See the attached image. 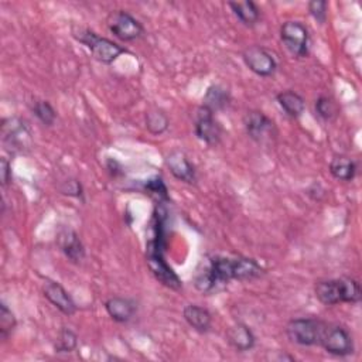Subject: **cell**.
I'll return each mask as SVG.
<instances>
[{
  "instance_id": "obj_1",
  "label": "cell",
  "mask_w": 362,
  "mask_h": 362,
  "mask_svg": "<svg viewBox=\"0 0 362 362\" xmlns=\"http://www.w3.org/2000/svg\"><path fill=\"white\" fill-rule=\"evenodd\" d=\"M72 35L92 53L95 60L102 64H112L123 53H128L125 47L114 43L110 39L101 37V35L88 28H74L72 30Z\"/></svg>"
},
{
  "instance_id": "obj_2",
  "label": "cell",
  "mask_w": 362,
  "mask_h": 362,
  "mask_svg": "<svg viewBox=\"0 0 362 362\" xmlns=\"http://www.w3.org/2000/svg\"><path fill=\"white\" fill-rule=\"evenodd\" d=\"M163 238L162 234H159L155 239L149 241L148 243V265L152 270L153 276L166 287L173 288V291H180L181 288V280L175 275V272L167 265L163 257Z\"/></svg>"
},
{
  "instance_id": "obj_3",
  "label": "cell",
  "mask_w": 362,
  "mask_h": 362,
  "mask_svg": "<svg viewBox=\"0 0 362 362\" xmlns=\"http://www.w3.org/2000/svg\"><path fill=\"white\" fill-rule=\"evenodd\" d=\"M325 322L317 318H295L288 321L286 327V334L292 343L310 347L320 344V338Z\"/></svg>"
},
{
  "instance_id": "obj_4",
  "label": "cell",
  "mask_w": 362,
  "mask_h": 362,
  "mask_svg": "<svg viewBox=\"0 0 362 362\" xmlns=\"http://www.w3.org/2000/svg\"><path fill=\"white\" fill-rule=\"evenodd\" d=\"M325 351L336 356H347L354 352V341L350 331L341 325L325 322L320 344Z\"/></svg>"
},
{
  "instance_id": "obj_5",
  "label": "cell",
  "mask_w": 362,
  "mask_h": 362,
  "mask_svg": "<svg viewBox=\"0 0 362 362\" xmlns=\"http://www.w3.org/2000/svg\"><path fill=\"white\" fill-rule=\"evenodd\" d=\"M280 39L284 47L296 58L309 55V30L300 21H286L280 28Z\"/></svg>"
},
{
  "instance_id": "obj_6",
  "label": "cell",
  "mask_w": 362,
  "mask_h": 362,
  "mask_svg": "<svg viewBox=\"0 0 362 362\" xmlns=\"http://www.w3.org/2000/svg\"><path fill=\"white\" fill-rule=\"evenodd\" d=\"M107 27L122 42H133L143 35V26L128 12L117 10L107 17Z\"/></svg>"
},
{
  "instance_id": "obj_7",
  "label": "cell",
  "mask_w": 362,
  "mask_h": 362,
  "mask_svg": "<svg viewBox=\"0 0 362 362\" xmlns=\"http://www.w3.org/2000/svg\"><path fill=\"white\" fill-rule=\"evenodd\" d=\"M2 137L6 146L13 152H24L31 148V133L26 123L17 118L5 119L2 125Z\"/></svg>"
},
{
  "instance_id": "obj_8",
  "label": "cell",
  "mask_w": 362,
  "mask_h": 362,
  "mask_svg": "<svg viewBox=\"0 0 362 362\" xmlns=\"http://www.w3.org/2000/svg\"><path fill=\"white\" fill-rule=\"evenodd\" d=\"M242 57L246 67L259 77H272L277 69V62L275 57L261 46L248 47L243 51Z\"/></svg>"
},
{
  "instance_id": "obj_9",
  "label": "cell",
  "mask_w": 362,
  "mask_h": 362,
  "mask_svg": "<svg viewBox=\"0 0 362 362\" xmlns=\"http://www.w3.org/2000/svg\"><path fill=\"white\" fill-rule=\"evenodd\" d=\"M196 135L200 140L209 144V146H215V144H218L221 141L223 128L220 122L215 119L214 112L209 111L205 106H201L197 110Z\"/></svg>"
},
{
  "instance_id": "obj_10",
  "label": "cell",
  "mask_w": 362,
  "mask_h": 362,
  "mask_svg": "<svg viewBox=\"0 0 362 362\" xmlns=\"http://www.w3.org/2000/svg\"><path fill=\"white\" fill-rule=\"evenodd\" d=\"M245 130L248 136L258 143H265L276 136L275 122L259 111H250L243 119Z\"/></svg>"
},
{
  "instance_id": "obj_11",
  "label": "cell",
  "mask_w": 362,
  "mask_h": 362,
  "mask_svg": "<svg viewBox=\"0 0 362 362\" xmlns=\"http://www.w3.org/2000/svg\"><path fill=\"white\" fill-rule=\"evenodd\" d=\"M43 293L46 299L65 316H72L77 311L76 302L58 282L46 279L43 283Z\"/></svg>"
},
{
  "instance_id": "obj_12",
  "label": "cell",
  "mask_w": 362,
  "mask_h": 362,
  "mask_svg": "<svg viewBox=\"0 0 362 362\" xmlns=\"http://www.w3.org/2000/svg\"><path fill=\"white\" fill-rule=\"evenodd\" d=\"M166 164L177 180L184 181V183H189V184H194L197 181V174H196L194 166L190 163L187 156L181 150H173L167 156Z\"/></svg>"
},
{
  "instance_id": "obj_13",
  "label": "cell",
  "mask_w": 362,
  "mask_h": 362,
  "mask_svg": "<svg viewBox=\"0 0 362 362\" xmlns=\"http://www.w3.org/2000/svg\"><path fill=\"white\" fill-rule=\"evenodd\" d=\"M58 246L62 250L64 255L74 264H80L85 257V249L84 245L76 231L69 228H64L58 234Z\"/></svg>"
},
{
  "instance_id": "obj_14",
  "label": "cell",
  "mask_w": 362,
  "mask_h": 362,
  "mask_svg": "<svg viewBox=\"0 0 362 362\" xmlns=\"http://www.w3.org/2000/svg\"><path fill=\"white\" fill-rule=\"evenodd\" d=\"M227 340L232 348H235L239 352H245L255 347L257 338L253 336L252 330L248 325L238 322L227 331Z\"/></svg>"
},
{
  "instance_id": "obj_15",
  "label": "cell",
  "mask_w": 362,
  "mask_h": 362,
  "mask_svg": "<svg viewBox=\"0 0 362 362\" xmlns=\"http://www.w3.org/2000/svg\"><path fill=\"white\" fill-rule=\"evenodd\" d=\"M265 269L250 258H232V277L234 280H253L264 276Z\"/></svg>"
},
{
  "instance_id": "obj_16",
  "label": "cell",
  "mask_w": 362,
  "mask_h": 362,
  "mask_svg": "<svg viewBox=\"0 0 362 362\" xmlns=\"http://www.w3.org/2000/svg\"><path fill=\"white\" fill-rule=\"evenodd\" d=\"M105 309L115 321L128 322L136 311V304L125 298H111L105 303Z\"/></svg>"
},
{
  "instance_id": "obj_17",
  "label": "cell",
  "mask_w": 362,
  "mask_h": 362,
  "mask_svg": "<svg viewBox=\"0 0 362 362\" xmlns=\"http://www.w3.org/2000/svg\"><path fill=\"white\" fill-rule=\"evenodd\" d=\"M277 102L287 117L293 119L300 118L306 110V101L295 91H284L277 95Z\"/></svg>"
},
{
  "instance_id": "obj_18",
  "label": "cell",
  "mask_w": 362,
  "mask_h": 362,
  "mask_svg": "<svg viewBox=\"0 0 362 362\" xmlns=\"http://www.w3.org/2000/svg\"><path fill=\"white\" fill-rule=\"evenodd\" d=\"M316 298L325 306H336L343 303L338 279L321 280L314 287Z\"/></svg>"
},
{
  "instance_id": "obj_19",
  "label": "cell",
  "mask_w": 362,
  "mask_h": 362,
  "mask_svg": "<svg viewBox=\"0 0 362 362\" xmlns=\"http://www.w3.org/2000/svg\"><path fill=\"white\" fill-rule=\"evenodd\" d=\"M184 318L191 327L198 333H207L211 329L212 317L211 313L197 304H189L184 307Z\"/></svg>"
},
{
  "instance_id": "obj_20",
  "label": "cell",
  "mask_w": 362,
  "mask_h": 362,
  "mask_svg": "<svg viewBox=\"0 0 362 362\" xmlns=\"http://www.w3.org/2000/svg\"><path fill=\"white\" fill-rule=\"evenodd\" d=\"M228 6L232 9L239 21L248 27H253L259 21L261 12L253 2H231Z\"/></svg>"
},
{
  "instance_id": "obj_21",
  "label": "cell",
  "mask_w": 362,
  "mask_h": 362,
  "mask_svg": "<svg viewBox=\"0 0 362 362\" xmlns=\"http://www.w3.org/2000/svg\"><path fill=\"white\" fill-rule=\"evenodd\" d=\"M230 103V92L221 85H211L207 89V94L204 96L202 106L208 107L209 111L216 112L221 111Z\"/></svg>"
},
{
  "instance_id": "obj_22",
  "label": "cell",
  "mask_w": 362,
  "mask_h": 362,
  "mask_svg": "<svg viewBox=\"0 0 362 362\" xmlns=\"http://www.w3.org/2000/svg\"><path fill=\"white\" fill-rule=\"evenodd\" d=\"M330 173L341 181H351L356 174V164L347 156H336L330 163Z\"/></svg>"
},
{
  "instance_id": "obj_23",
  "label": "cell",
  "mask_w": 362,
  "mask_h": 362,
  "mask_svg": "<svg viewBox=\"0 0 362 362\" xmlns=\"http://www.w3.org/2000/svg\"><path fill=\"white\" fill-rule=\"evenodd\" d=\"M340 291L343 303H359L362 298V292L359 283L351 277H340Z\"/></svg>"
},
{
  "instance_id": "obj_24",
  "label": "cell",
  "mask_w": 362,
  "mask_h": 362,
  "mask_svg": "<svg viewBox=\"0 0 362 362\" xmlns=\"http://www.w3.org/2000/svg\"><path fill=\"white\" fill-rule=\"evenodd\" d=\"M316 114L324 121H333L338 117L340 110L337 102L330 96H320L316 101Z\"/></svg>"
},
{
  "instance_id": "obj_25",
  "label": "cell",
  "mask_w": 362,
  "mask_h": 362,
  "mask_svg": "<svg viewBox=\"0 0 362 362\" xmlns=\"http://www.w3.org/2000/svg\"><path fill=\"white\" fill-rule=\"evenodd\" d=\"M170 121L160 110H152L146 114V126L152 135H162L169 129Z\"/></svg>"
},
{
  "instance_id": "obj_26",
  "label": "cell",
  "mask_w": 362,
  "mask_h": 362,
  "mask_svg": "<svg viewBox=\"0 0 362 362\" xmlns=\"http://www.w3.org/2000/svg\"><path fill=\"white\" fill-rule=\"evenodd\" d=\"M16 324L17 321L12 310L5 303L0 304V338L3 341L8 340L9 336L15 331Z\"/></svg>"
},
{
  "instance_id": "obj_27",
  "label": "cell",
  "mask_w": 362,
  "mask_h": 362,
  "mask_svg": "<svg viewBox=\"0 0 362 362\" xmlns=\"http://www.w3.org/2000/svg\"><path fill=\"white\" fill-rule=\"evenodd\" d=\"M78 345V337L77 334L69 330V329H62L57 337L55 341V352H72Z\"/></svg>"
},
{
  "instance_id": "obj_28",
  "label": "cell",
  "mask_w": 362,
  "mask_h": 362,
  "mask_svg": "<svg viewBox=\"0 0 362 362\" xmlns=\"http://www.w3.org/2000/svg\"><path fill=\"white\" fill-rule=\"evenodd\" d=\"M33 112L42 123L47 126H51L57 118L54 107L47 101H35L33 105Z\"/></svg>"
},
{
  "instance_id": "obj_29",
  "label": "cell",
  "mask_w": 362,
  "mask_h": 362,
  "mask_svg": "<svg viewBox=\"0 0 362 362\" xmlns=\"http://www.w3.org/2000/svg\"><path fill=\"white\" fill-rule=\"evenodd\" d=\"M327 2H322V0H313V2L309 3V12L310 15L320 23H325L327 20Z\"/></svg>"
},
{
  "instance_id": "obj_30",
  "label": "cell",
  "mask_w": 362,
  "mask_h": 362,
  "mask_svg": "<svg viewBox=\"0 0 362 362\" xmlns=\"http://www.w3.org/2000/svg\"><path fill=\"white\" fill-rule=\"evenodd\" d=\"M146 190L150 191L152 194L157 196L159 198H163V200H169V196H167V189L163 183V180L160 177H156L155 180H149L146 183Z\"/></svg>"
},
{
  "instance_id": "obj_31",
  "label": "cell",
  "mask_w": 362,
  "mask_h": 362,
  "mask_svg": "<svg viewBox=\"0 0 362 362\" xmlns=\"http://www.w3.org/2000/svg\"><path fill=\"white\" fill-rule=\"evenodd\" d=\"M61 191L71 197H81L83 187L77 180H69V181H67L64 187H61Z\"/></svg>"
},
{
  "instance_id": "obj_32",
  "label": "cell",
  "mask_w": 362,
  "mask_h": 362,
  "mask_svg": "<svg viewBox=\"0 0 362 362\" xmlns=\"http://www.w3.org/2000/svg\"><path fill=\"white\" fill-rule=\"evenodd\" d=\"M0 178H2L3 187L12 183V164L6 159L0 160Z\"/></svg>"
}]
</instances>
